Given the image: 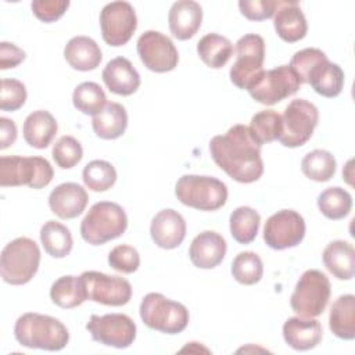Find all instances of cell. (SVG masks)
I'll list each match as a JSON object with an SVG mask.
<instances>
[{"instance_id": "obj_19", "label": "cell", "mask_w": 355, "mask_h": 355, "mask_svg": "<svg viewBox=\"0 0 355 355\" xmlns=\"http://www.w3.org/2000/svg\"><path fill=\"white\" fill-rule=\"evenodd\" d=\"M226 248V241L219 233L204 230L193 239L189 257L196 268L212 269L223 261Z\"/></svg>"}, {"instance_id": "obj_15", "label": "cell", "mask_w": 355, "mask_h": 355, "mask_svg": "<svg viewBox=\"0 0 355 355\" xmlns=\"http://www.w3.org/2000/svg\"><path fill=\"white\" fill-rule=\"evenodd\" d=\"M137 54L153 72L173 71L179 62V53L173 42L158 31H146L137 40Z\"/></svg>"}, {"instance_id": "obj_18", "label": "cell", "mask_w": 355, "mask_h": 355, "mask_svg": "<svg viewBox=\"0 0 355 355\" xmlns=\"http://www.w3.org/2000/svg\"><path fill=\"white\" fill-rule=\"evenodd\" d=\"M89 201L86 190L72 182L61 183L51 190L49 196V207L53 214L61 219H73L79 216Z\"/></svg>"}, {"instance_id": "obj_29", "label": "cell", "mask_w": 355, "mask_h": 355, "mask_svg": "<svg viewBox=\"0 0 355 355\" xmlns=\"http://www.w3.org/2000/svg\"><path fill=\"white\" fill-rule=\"evenodd\" d=\"M329 326L334 336L343 340L355 338V297L340 295L330 308Z\"/></svg>"}, {"instance_id": "obj_47", "label": "cell", "mask_w": 355, "mask_h": 355, "mask_svg": "<svg viewBox=\"0 0 355 355\" xmlns=\"http://www.w3.org/2000/svg\"><path fill=\"white\" fill-rule=\"evenodd\" d=\"M17 139V126L14 121L1 116L0 118V148L6 150Z\"/></svg>"}, {"instance_id": "obj_45", "label": "cell", "mask_w": 355, "mask_h": 355, "mask_svg": "<svg viewBox=\"0 0 355 355\" xmlns=\"http://www.w3.org/2000/svg\"><path fill=\"white\" fill-rule=\"evenodd\" d=\"M32 11L35 17L43 22H54L60 19L69 7L68 0H33Z\"/></svg>"}, {"instance_id": "obj_37", "label": "cell", "mask_w": 355, "mask_h": 355, "mask_svg": "<svg viewBox=\"0 0 355 355\" xmlns=\"http://www.w3.org/2000/svg\"><path fill=\"white\" fill-rule=\"evenodd\" d=\"M248 128L261 146L279 140L283 130L282 115L273 110L259 111L251 118Z\"/></svg>"}, {"instance_id": "obj_6", "label": "cell", "mask_w": 355, "mask_h": 355, "mask_svg": "<svg viewBox=\"0 0 355 355\" xmlns=\"http://www.w3.org/2000/svg\"><path fill=\"white\" fill-rule=\"evenodd\" d=\"M54 176L53 166L43 157H1L0 186H28L31 189L46 187Z\"/></svg>"}, {"instance_id": "obj_27", "label": "cell", "mask_w": 355, "mask_h": 355, "mask_svg": "<svg viewBox=\"0 0 355 355\" xmlns=\"http://www.w3.org/2000/svg\"><path fill=\"white\" fill-rule=\"evenodd\" d=\"M55 118L44 110H37L31 112L24 122V139L35 148H46L57 133Z\"/></svg>"}, {"instance_id": "obj_11", "label": "cell", "mask_w": 355, "mask_h": 355, "mask_svg": "<svg viewBox=\"0 0 355 355\" xmlns=\"http://www.w3.org/2000/svg\"><path fill=\"white\" fill-rule=\"evenodd\" d=\"M237 60L230 68V80L239 89L248 86L263 72L265 42L259 35L247 33L236 43Z\"/></svg>"}, {"instance_id": "obj_17", "label": "cell", "mask_w": 355, "mask_h": 355, "mask_svg": "<svg viewBox=\"0 0 355 355\" xmlns=\"http://www.w3.org/2000/svg\"><path fill=\"white\" fill-rule=\"evenodd\" d=\"M150 234L158 247L165 250L176 248L186 237V220L175 209H162L153 218Z\"/></svg>"}, {"instance_id": "obj_20", "label": "cell", "mask_w": 355, "mask_h": 355, "mask_svg": "<svg viewBox=\"0 0 355 355\" xmlns=\"http://www.w3.org/2000/svg\"><path fill=\"white\" fill-rule=\"evenodd\" d=\"M273 25L277 36L287 43L301 40L305 37L308 31V24L300 3L294 0H279L277 8L275 11Z\"/></svg>"}, {"instance_id": "obj_10", "label": "cell", "mask_w": 355, "mask_h": 355, "mask_svg": "<svg viewBox=\"0 0 355 355\" xmlns=\"http://www.w3.org/2000/svg\"><path fill=\"white\" fill-rule=\"evenodd\" d=\"M301 80L290 65H280L269 71H263L250 86V96L263 104L273 105L298 92Z\"/></svg>"}, {"instance_id": "obj_22", "label": "cell", "mask_w": 355, "mask_h": 355, "mask_svg": "<svg viewBox=\"0 0 355 355\" xmlns=\"http://www.w3.org/2000/svg\"><path fill=\"white\" fill-rule=\"evenodd\" d=\"M322 333L320 322L313 318L294 316L288 318L283 324L284 341L297 351L315 348L322 340Z\"/></svg>"}, {"instance_id": "obj_46", "label": "cell", "mask_w": 355, "mask_h": 355, "mask_svg": "<svg viewBox=\"0 0 355 355\" xmlns=\"http://www.w3.org/2000/svg\"><path fill=\"white\" fill-rule=\"evenodd\" d=\"M26 54L22 49L14 43L1 42L0 43V69L15 68L25 60Z\"/></svg>"}, {"instance_id": "obj_9", "label": "cell", "mask_w": 355, "mask_h": 355, "mask_svg": "<svg viewBox=\"0 0 355 355\" xmlns=\"http://www.w3.org/2000/svg\"><path fill=\"white\" fill-rule=\"evenodd\" d=\"M282 122L283 130L279 141L284 147H300L311 139L319 122V111L311 101L295 98L291 100L284 108Z\"/></svg>"}, {"instance_id": "obj_35", "label": "cell", "mask_w": 355, "mask_h": 355, "mask_svg": "<svg viewBox=\"0 0 355 355\" xmlns=\"http://www.w3.org/2000/svg\"><path fill=\"white\" fill-rule=\"evenodd\" d=\"M318 207L326 218L338 220L351 212L352 197L347 190L338 186L329 187L319 194Z\"/></svg>"}, {"instance_id": "obj_2", "label": "cell", "mask_w": 355, "mask_h": 355, "mask_svg": "<svg viewBox=\"0 0 355 355\" xmlns=\"http://www.w3.org/2000/svg\"><path fill=\"white\" fill-rule=\"evenodd\" d=\"M14 336L24 347L46 351H60L69 341L68 329L62 322L36 312H26L17 319Z\"/></svg>"}, {"instance_id": "obj_24", "label": "cell", "mask_w": 355, "mask_h": 355, "mask_svg": "<svg viewBox=\"0 0 355 355\" xmlns=\"http://www.w3.org/2000/svg\"><path fill=\"white\" fill-rule=\"evenodd\" d=\"M64 57L73 69L82 72L96 69L103 58L100 46L89 36L72 37L64 49Z\"/></svg>"}, {"instance_id": "obj_25", "label": "cell", "mask_w": 355, "mask_h": 355, "mask_svg": "<svg viewBox=\"0 0 355 355\" xmlns=\"http://www.w3.org/2000/svg\"><path fill=\"white\" fill-rule=\"evenodd\" d=\"M308 85L323 97H337L344 87V71L327 58L319 61L308 75Z\"/></svg>"}, {"instance_id": "obj_28", "label": "cell", "mask_w": 355, "mask_h": 355, "mask_svg": "<svg viewBox=\"0 0 355 355\" xmlns=\"http://www.w3.org/2000/svg\"><path fill=\"white\" fill-rule=\"evenodd\" d=\"M92 126L100 139L114 140L121 137L128 126V112L119 103L111 101L93 116Z\"/></svg>"}, {"instance_id": "obj_12", "label": "cell", "mask_w": 355, "mask_h": 355, "mask_svg": "<svg viewBox=\"0 0 355 355\" xmlns=\"http://www.w3.org/2000/svg\"><path fill=\"white\" fill-rule=\"evenodd\" d=\"M103 39L112 47L126 44L137 28L135 8L128 1H111L100 12Z\"/></svg>"}, {"instance_id": "obj_41", "label": "cell", "mask_w": 355, "mask_h": 355, "mask_svg": "<svg viewBox=\"0 0 355 355\" xmlns=\"http://www.w3.org/2000/svg\"><path fill=\"white\" fill-rule=\"evenodd\" d=\"M108 263L118 272L133 273L140 266V255L136 248L128 244H121L110 251Z\"/></svg>"}, {"instance_id": "obj_7", "label": "cell", "mask_w": 355, "mask_h": 355, "mask_svg": "<svg viewBox=\"0 0 355 355\" xmlns=\"http://www.w3.org/2000/svg\"><path fill=\"white\" fill-rule=\"evenodd\" d=\"M140 318L153 330L178 334L189 324L187 308L159 293H148L140 304Z\"/></svg>"}, {"instance_id": "obj_14", "label": "cell", "mask_w": 355, "mask_h": 355, "mask_svg": "<svg viewBox=\"0 0 355 355\" xmlns=\"http://www.w3.org/2000/svg\"><path fill=\"white\" fill-rule=\"evenodd\" d=\"M86 298L103 305L121 306L132 297L130 283L119 276H110L96 270H86L80 275Z\"/></svg>"}, {"instance_id": "obj_23", "label": "cell", "mask_w": 355, "mask_h": 355, "mask_svg": "<svg viewBox=\"0 0 355 355\" xmlns=\"http://www.w3.org/2000/svg\"><path fill=\"white\" fill-rule=\"evenodd\" d=\"M103 80L110 92L119 96H130L140 86V75L125 57L111 60L103 69Z\"/></svg>"}, {"instance_id": "obj_32", "label": "cell", "mask_w": 355, "mask_h": 355, "mask_svg": "<svg viewBox=\"0 0 355 355\" xmlns=\"http://www.w3.org/2000/svg\"><path fill=\"white\" fill-rule=\"evenodd\" d=\"M40 241L44 251L53 258H64L72 250V234L67 226L47 220L40 229Z\"/></svg>"}, {"instance_id": "obj_13", "label": "cell", "mask_w": 355, "mask_h": 355, "mask_svg": "<svg viewBox=\"0 0 355 355\" xmlns=\"http://www.w3.org/2000/svg\"><path fill=\"white\" fill-rule=\"evenodd\" d=\"M86 329L94 341L114 348H128L136 338V323L123 313L92 315Z\"/></svg>"}, {"instance_id": "obj_44", "label": "cell", "mask_w": 355, "mask_h": 355, "mask_svg": "<svg viewBox=\"0 0 355 355\" xmlns=\"http://www.w3.org/2000/svg\"><path fill=\"white\" fill-rule=\"evenodd\" d=\"M279 0H240L241 14L251 21H263L275 15Z\"/></svg>"}, {"instance_id": "obj_3", "label": "cell", "mask_w": 355, "mask_h": 355, "mask_svg": "<svg viewBox=\"0 0 355 355\" xmlns=\"http://www.w3.org/2000/svg\"><path fill=\"white\" fill-rule=\"evenodd\" d=\"M128 227V216L123 208L111 201H100L92 205L80 223L82 239L92 245H101L118 239Z\"/></svg>"}, {"instance_id": "obj_38", "label": "cell", "mask_w": 355, "mask_h": 355, "mask_svg": "<svg viewBox=\"0 0 355 355\" xmlns=\"http://www.w3.org/2000/svg\"><path fill=\"white\" fill-rule=\"evenodd\" d=\"M83 182L93 191H107L116 182L114 165L104 159H93L83 168Z\"/></svg>"}, {"instance_id": "obj_40", "label": "cell", "mask_w": 355, "mask_h": 355, "mask_svg": "<svg viewBox=\"0 0 355 355\" xmlns=\"http://www.w3.org/2000/svg\"><path fill=\"white\" fill-rule=\"evenodd\" d=\"M83 157L80 143L72 136H62L53 147V159L61 169L73 168Z\"/></svg>"}, {"instance_id": "obj_5", "label": "cell", "mask_w": 355, "mask_h": 355, "mask_svg": "<svg viewBox=\"0 0 355 355\" xmlns=\"http://www.w3.org/2000/svg\"><path fill=\"white\" fill-rule=\"evenodd\" d=\"M178 200L194 209L216 211L226 204V184L212 176L183 175L175 186Z\"/></svg>"}, {"instance_id": "obj_39", "label": "cell", "mask_w": 355, "mask_h": 355, "mask_svg": "<svg viewBox=\"0 0 355 355\" xmlns=\"http://www.w3.org/2000/svg\"><path fill=\"white\" fill-rule=\"evenodd\" d=\"M233 277L245 286L255 284L263 275V265L258 254L252 251H244L236 255L232 262Z\"/></svg>"}, {"instance_id": "obj_21", "label": "cell", "mask_w": 355, "mask_h": 355, "mask_svg": "<svg viewBox=\"0 0 355 355\" xmlns=\"http://www.w3.org/2000/svg\"><path fill=\"white\" fill-rule=\"evenodd\" d=\"M202 22V8L197 1L179 0L175 1L168 14L171 33L179 40L193 37Z\"/></svg>"}, {"instance_id": "obj_1", "label": "cell", "mask_w": 355, "mask_h": 355, "mask_svg": "<svg viewBox=\"0 0 355 355\" xmlns=\"http://www.w3.org/2000/svg\"><path fill=\"white\" fill-rule=\"evenodd\" d=\"M209 153L215 164L239 183L257 182L263 173L261 144L245 125H234L225 135L212 137Z\"/></svg>"}, {"instance_id": "obj_8", "label": "cell", "mask_w": 355, "mask_h": 355, "mask_svg": "<svg viewBox=\"0 0 355 355\" xmlns=\"http://www.w3.org/2000/svg\"><path fill=\"white\" fill-rule=\"evenodd\" d=\"M330 293L329 277L318 269H308L298 279L290 297L291 309L298 316L316 318L326 309Z\"/></svg>"}, {"instance_id": "obj_34", "label": "cell", "mask_w": 355, "mask_h": 355, "mask_svg": "<svg viewBox=\"0 0 355 355\" xmlns=\"http://www.w3.org/2000/svg\"><path fill=\"white\" fill-rule=\"evenodd\" d=\"M302 173L315 182H327L336 173V158L330 151L316 148L301 161Z\"/></svg>"}, {"instance_id": "obj_30", "label": "cell", "mask_w": 355, "mask_h": 355, "mask_svg": "<svg viewBox=\"0 0 355 355\" xmlns=\"http://www.w3.org/2000/svg\"><path fill=\"white\" fill-rule=\"evenodd\" d=\"M197 53L207 67L219 69L230 60L233 54V44L222 35L207 33L198 40Z\"/></svg>"}, {"instance_id": "obj_43", "label": "cell", "mask_w": 355, "mask_h": 355, "mask_svg": "<svg viewBox=\"0 0 355 355\" xmlns=\"http://www.w3.org/2000/svg\"><path fill=\"white\" fill-rule=\"evenodd\" d=\"M327 58L326 54L319 50V49H313V47H308L304 50L297 51L291 61H290V67L294 69V72L298 75L301 83H306L308 80V75L312 71V68L322 60Z\"/></svg>"}, {"instance_id": "obj_36", "label": "cell", "mask_w": 355, "mask_h": 355, "mask_svg": "<svg viewBox=\"0 0 355 355\" xmlns=\"http://www.w3.org/2000/svg\"><path fill=\"white\" fill-rule=\"evenodd\" d=\"M72 101L78 111L93 116L107 105L105 93L96 82H82L78 85L73 90Z\"/></svg>"}, {"instance_id": "obj_16", "label": "cell", "mask_w": 355, "mask_h": 355, "mask_svg": "<svg viewBox=\"0 0 355 355\" xmlns=\"http://www.w3.org/2000/svg\"><path fill=\"white\" fill-rule=\"evenodd\" d=\"M305 236V220L293 209H282L268 218L263 226V240L273 250L298 245Z\"/></svg>"}, {"instance_id": "obj_31", "label": "cell", "mask_w": 355, "mask_h": 355, "mask_svg": "<svg viewBox=\"0 0 355 355\" xmlns=\"http://www.w3.org/2000/svg\"><path fill=\"white\" fill-rule=\"evenodd\" d=\"M51 301L64 309H71L82 305L87 298L80 276H61L57 279L50 288Z\"/></svg>"}, {"instance_id": "obj_42", "label": "cell", "mask_w": 355, "mask_h": 355, "mask_svg": "<svg viewBox=\"0 0 355 355\" xmlns=\"http://www.w3.org/2000/svg\"><path fill=\"white\" fill-rule=\"evenodd\" d=\"M26 100L25 85L17 79H1L0 108L3 111H17Z\"/></svg>"}, {"instance_id": "obj_4", "label": "cell", "mask_w": 355, "mask_h": 355, "mask_svg": "<svg viewBox=\"0 0 355 355\" xmlns=\"http://www.w3.org/2000/svg\"><path fill=\"white\" fill-rule=\"evenodd\" d=\"M40 263V250L29 237L10 241L0 255V273L6 283L22 286L31 282Z\"/></svg>"}, {"instance_id": "obj_26", "label": "cell", "mask_w": 355, "mask_h": 355, "mask_svg": "<svg viewBox=\"0 0 355 355\" xmlns=\"http://www.w3.org/2000/svg\"><path fill=\"white\" fill-rule=\"evenodd\" d=\"M323 263L338 280H351L355 275V250L344 240L329 243L323 251Z\"/></svg>"}, {"instance_id": "obj_33", "label": "cell", "mask_w": 355, "mask_h": 355, "mask_svg": "<svg viewBox=\"0 0 355 355\" xmlns=\"http://www.w3.org/2000/svg\"><path fill=\"white\" fill-rule=\"evenodd\" d=\"M261 216L251 207H239L230 214V234L240 244L254 241L258 234Z\"/></svg>"}]
</instances>
